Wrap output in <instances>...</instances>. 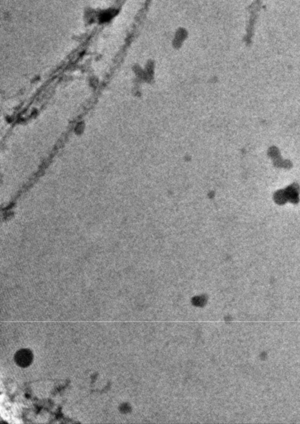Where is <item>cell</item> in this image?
<instances>
[{"label": "cell", "instance_id": "6da1fadb", "mask_svg": "<svg viewBox=\"0 0 300 424\" xmlns=\"http://www.w3.org/2000/svg\"><path fill=\"white\" fill-rule=\"evenodd\" d=\"M33 359V355L28 350H21L16 354L15 362L18 366L26 367L29 366Z\"/></svg>", "mask_w": 300, "mask_h": 424}]
</instances>
